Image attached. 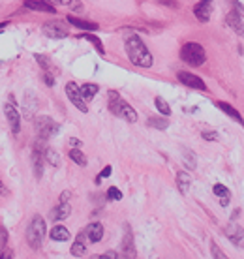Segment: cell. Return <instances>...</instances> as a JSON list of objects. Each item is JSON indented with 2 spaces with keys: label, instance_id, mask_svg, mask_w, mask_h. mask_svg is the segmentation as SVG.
<instances>
[{
  "label": "cell",
  "instance_id": "cell-29",
  "mask_svg": "<svg viewBox=\"0 0 244 259\" xmlns=\"http://www.w3.org/2000/svg\"><path fill=\"white\" fill-rule=\"evenodd\" d=\"M210 254H212V258L214 259H229L225 254H224V250H222V248H220L214 240L210 242Z\"/></svg>",
  "mask_w": 244,
  "mask_h": 259
},
{
  "label": "cell",
  "instance_id": "cell-10",
  "mask_svg": "<svg viewBox=\"0 0 244 259\" xmlns=\"http://www.w3.org/2000/svg\"><path fill=\"white\" fill-rule=\"evenodd\" d=\"M66 96L70 98V101H72L73 105H75L81 113H88V105H86V101L83 100V96H81L79 86L75 85L73 81H70V83L66 85Z\"/></svg>",
  "mask_w": 244,
  "mask_h": 259
},
{
  "label": "cell",
  "instance_id": "cell-30",
  "mask_svg": "<svg viewBox=\"0 0 244 259\" xmlns=\"http://www.w3.org/2000/svg\"><path fill=\"white\" fill-rule=\"evenodd\" d=\"M212 192H214V196H218L220 199H222V198H231L229 190H227V188H225L224 184H214V186H212Z\"/></svg>",
  "mask_w": 244,
  "mask_h": 259
},
{
  "label": "cell",
  "instance_id": "cell-40",
  "mask_svg": "<svg viewBox=\"0 0 244 259\" xmlns=\"http://www.w3.org/2000/svg\"><path fill=\"white\" fill-rule=\"evenodd\" d=\"M70 145H72V147H75V148H81V145H83V143H81L77 137H72V139H70Z\"/></svg>",
  "mask_w": 244,
  "mask_h": 259
},
{
  "label": "cell",
  "instance_id": "cell-37",
  "mask_svg": "<svg viewBox=\"0 0 244 259\" xmlns=\"http://www.w3.org/2000/svg\"><path fill=\"white\" fill-rule=\"evenodd\" d=\"M201 137H203L205 141H216V139H218V134H216V132H203Z\"/></svg>",
  "mask_w": 244,
  "mask_h": 259
},
{
  "label": "cell",
  "instance_id": "cell-1",
  "mask_svg": "<svg viewBox=\"0 0 244 259\" xmlns=\"http://www.w3.org/2000/svg\"><path fill=\"white\" fill-rule=\"evenodd\" d=\"M124 47H126L128 59H130V62L134 66H139V68H150L152 66L154 59H152L148 47L145 45V41L137 36V34H130V36L126 38Z\"/></svg>",
  "mask_w": 244,
  "mask_h": 259
},
{
  "label": "cell",
  "instance_id": "cell-16",
  "mask_svg": "<svg viewBox=\"0 0 244 259\" xmlns=\"http://www.w3.org/2000/svg\"><path fill=\"white\" fill-rule=\"evenodd\" d=\"M24 6L28 10H36V12H43V13H57L55 6L47 4L45 0H24Z\"/></svg>",
  "mask_w": 244,
  "mask_h": 259
},
{
  "label": "cell",
  "instance_id": "cell-21",
  "mask_svg": "<svg viewBox=\"0 0 244 259\" xmlns=\"http://www.w3.org/2000/svg\"><path fill=\"white\" fill-rule=\"evenodd\" d=\"M190 184H192V177L186 171H179L177 173V186H179V192L186 196L188 190H190Z\"/></svg>",
  "mask_w": 244,
  "mask_h": 259
},
{
  "label": "cell",
  "instance_id": "cell-13",
  "mask_svg": "<svg viewBox=\"0 0 244 259\" xmlns=\"http://www.w3.org/2000/svg\"><path fill=\"white\" fill-rule=\"evenodd\" d=\"M225 21H227V25L231 26L233 30L239 34V36H244V23L243 19H241V13H239V10L237 8H233V10H229V13H227V17H225Z\"/></svg>",
  "mask_w": 244,
  "mask_h": 259
},
{
  "label": "cell",
  "instance_id": "cell-12",
  "mask_svg": "<svg viewBox=\"0 0 244 259\" xmlns=\"http://www.w3.org/2000/svg\"><path fill=\"white\" fill-rule=\"evenodd\" d=\"M225 237L231 240L235 246L244 248V227L237 225V223H229L225 227Z\"/></svg>",
  "mask_w": 244,
  "mask_h": 259
},
{
  "label": "cell",
  "instance_id": "cell-31",
  "mask_svg": "<svg viewBox=\"0 0 244 259\" xmlns=\"http://www.w3.org/2000/svg\"><path fill=\"white\" fill-rule=\"evenodd\" d=\"M105 196H107V199H109V201H121V199H122V192L119 190V188L111 186L109 190H107V194H105Z\"/></svg>",
  "mask_w": 244,
  "mask_h": 259
},
{
  "label": "cell",
  "instance_id": "cell-17",
  "mask_svg": "<svg viewBox=\"0 0 244 259\" xmlns=\"http://www.w3.org/2000/svg\"><path fill=\"white\" fill-rule=\"evenodd\" d=\"M85 239H86V233H85V229H83L81 233L77 235L75 242L72 244V256H73V258H83V256L86 254V242H85Z\"/></svg>",
  "mask_w": 244,
  "mask_h": 259
},
{
  "label": "cell",
  "instance_id": "cell-43",
  "mask_svg": "<svg viewBox=\"0 0 244 259\" xmlns=\"http://www.w3.org/2000/svg\"><path fill=\"white\" fill-rule=\"evenodd\" d=\"M8 194V190H6V186H4V182L0 180V196H6Z\"/></svg>",
  "mask_w": 244,
  "mask_h": 259
},
{
  "label": "cell",
  "instance_id": "cell-8",
  "mask_svg": "<svg viewBox=\"0 0 244 259\" xmlns=\"http://www.w3.org/2000/svg\"><path fill=\"white\" fill-rule=\"evenodd\" d=\"M43 34L47 38H53V40H62L70 34V30H68V25L64 21H49L43 25Z\"/></svg>",
  "mask_w": 244,
  "mask_h": 259
},
{
  "label": "cell",
  "instance_id": "cell-41",
  "mask_svg": "<svg viewBox=\"0 0 244 259\" xmlns=\"http://www.w3.org/2000/svg\"><path fill=\"white\" fill-rule=\"evenodd\" d=\"M70 199V192H62L61 194V203H66Z\"/></svg>",
  "mask_w": 244,
  "mask_h": 259
},
{
  "label": "cell",
  "instance_id": "cell-24",
  "mask_svg": "<svg viewBox=\"0 0 244 259\" xmlns=\"http://www.w3.org/2000/svg\"><path fill=\"white\" fill-rule=\"evenodd\" d=\"M70 160H72L73 163H77V165H81V167H85L86 163H88L86 156L83 154V150H79V148H75V147L70 150Z\"/></svg>",
  "mask_w": 244,
  "mask_h": 259
},
{
  "label": "cell",
  "instance_id": "cell-2",
  "mask_svg": "<svg viewBox=\"0 0 244 259\" xmlns=\"http://www.w3.org/2000/svg\"><path fill=\"white\" fill-rule=\"evenodd\" d=\"M45 235H47L45 220L40 214H34L32 220L26 225V233H24L28 246L32 248V250H40L41 244H43V240H45Z\"/></svg>",
  "mask_w": 244,
  "mask_h": 259
},
{
  "label": "cell",
  "instance_id": "cell-42",
  "mask_svg": "<svg viewBox=\"0 0 244 259\" xmlns=\"http://www.w3.org/2000/svg\"><path fill=\"white\" fill-rule=\"evenodd\" d=\"M72 8L73 10H79V12H81V10H83V4H81V2H72Z\"/></svg>",
  "mask_w": 244,
  "mask_h": 259
},
{
  "label": "cell",
  "instance_id": "cell-6",
  "mask_svg": "<svg viewBox=\"0 0 244 259\" xmlns=\"http://www.w3.org/2000/svg\"><path fill=\"white\" fill-rule=\"evenodd\" d=\"M137 250H135V240L134 233L130 223L124 225V237H122V250H121V259H135Z\"/></svg>",
  "mask_w": 244,
  "mask_h": 259
},
{
  "label": "cell",
  "instance_id": "cell-23",
  "mask_svg": "<svg viewBox=\"0 0 244 259\" xmlns=\"http://www.w3.org/2000/svg\"><path fill=\"white\" fill-rule=\"evenodd\" d=\"M183 160H184V165H186L190 171H194L195 167H197V158H195L194 150H190V148H184Z\"/></svg>",
  "mask_w": 244,
  "mask_h": 259
},
{
  "label": "cell",
  "instance_id": "cell-25",
  "mask_svg": "<svg viewBox=\"0 0 244 259\" xmlns=\"http://www.w3.org/2000/svg\"><path fill=\"white\" fill-rule=\"evenodd\" d=\"M43 156H45V161H49V165H53V167H59L61 165V158H59L57 150L45 147L43 148Z\"/></svg>",
  "mask_w": 244,
  "mask_h": 259
},
{
  "label": "cell",
  "instance_id": "cell-4",
  "mask_svg": "<svg viewBox=\"0 0 244 259\" xmlns=\"http://www.w3.org/2000/svg\"><path fill=\"white\" fill-rule=\"evenodd\" d=\"M181 59L188 66L199 68V66H203L205 60H207V53H205L201 43H197V41H186L183 45V49H181Z\"/></svg>",
  "mask_w": 244,
  "mask_h": 259
},
{
  "label": "cell",
  "instance_id": "cell-32",
  "mask_svg": "<svg viewBox=\"0 0 244 259\" xmlns=\"http://www.w3.org/2000/svg\"><path fill=\"white\" fill-rule=\"evenodd\" d=\"M8 229L4 227V225H0V248L8 246Z\"/></svg>",
  "mask_w": 244,
  "mask_h": 259
},
{
  "label": "cell",
  "instance_id": "cell-28",
  "mask_svg": "<svg viewBox=\"0 0 244 259\" xmlns=\"http://www.w3.org/2000/svg\"><path fill=\"white\" fill-rule=\"evenodd\" d=\"M154 105H156V109H158L163 117H167V115H171V107H169V103L165 101V100L162 98V96H156L154 98Z\"/></svg>",
  "mask_w": 244,
  "mask_h": 259
},
{
  "label": "cell",
  "instance_id": "cell-19",
  "mask_svg": "<svg viewBox=\"0 0 244 259\" xmlns=\"http://www.w3.org/2000/svg\"><path fill=\"white\" fill-rule=\"evenodd\" d=\"M68 23L73 26H77V28H81V30H86V32H94V30H98L96 23L85 21V19H79V17H75V15H68Z\"/></svg>",
  "mask_w": 244,
  "mask_h": 259
},
{
  "label": "cell",
  "instance_id": "cell-26",
  "mask_svg": "<svg viewBox=\"0 0 244 259\" xmlns=\"http://www.w3.org/2000/svg\"><path fill=\"white\" fill-rule=\"evenodd\" d=\"M81 38H83V40H86V41H90V43H92V45H94V47L98 49V53H100V55H105V49H103V45H102V40H100L98 36H94L92 32L81 34Z\"/></svg>",
  "mask_w": 244,
  "mask_h": 259
},
{
  "label": "cell",
  "instance_id": "cell-14",
  "mask_svg": "<svg viewBox=\"0 0 244 259\" xmlns=\"http://www.w3.org/2000/svg\"><path fill=\"white\" fill-rule=\"evenodd\" d=\"M85 233H86V239H88L90 242H100V240L103 239V225L100 222L88 223L85 227Z\"/></svg>",
  "mask_w": 244,
  "mask_h": 259
},
{
  "label": "cell",
  "instance_id": "cell-38",
  "mask_svg": "<svg viewBox=\"0 0 244 259\" xmlns=\"http://www.w3.org/2000/svg\"><path fill=\"white\" fill-rule=\"evenodd\" d=\"M34 59H36V60H38V64H40L41 68H47V66H49L47 59H45L43 55H34Z\"/></svg>",
  "mask_w": 244,
  "mask_h": 259
},
{
  "label": "cell",
  "instance_id": "cell-11",
  "mask_svg": "<svg viewBox=\"0 0 244 259\" xmlns=\"http://www.w3.org/2000/svg\"><path fill=\"white\" fill-rule=\"evenodd\" d=\"M194 15L199 23H207L212 15V0H199V4L194 8Z\"/></svg>",
  "mask_w": 244,
  "mask_h": 259
},
{
  "label": "cell",
  "instance_id": "cell-34",
  "mask_svg": "<svg viewBox=\"0 0 244 259\" xmlns=\"http://www.w3.org/2000/svg\"><path fill=\"white\" fill-rule=\"evenodd\" d=\"M90 259H119V254L115 250H109L107 254H102V256H92Z\"/></svg>",
  "mask_w": 244,
  "mask_h": 259
},
{
  "label": "cell",
  "instance_id": "cell-3",
  "mask_svg": "<svg viewBox=\"0 0 244 259\" xmlns=\"http://www.w3.org/2000/svg\"><path fill=\"white\" fill-rule=\"evenodd\" d=\"M107 103H109V111L115 115V117H119V119H124V120H128V122H137V113L135 109L128 103V101H124L121 98V94L117 92V90H109V94H107Z\"/></svg>",
  "mask_w": 244,
  "mask_h": 259
},
{
  "label": "cell",
  "instance_id": "cell-22",
  "mask_svg": "<svg viewBox=\"0 0 244 259\" xmlns=\"http://www.w3.org/2000/svg\"><path fill=\"white\" fill-rule=\"evenodd\" d=\"M79 90H81V96H83V100L85 101H90V100L94 98L98 94V85H94V83H85V85L79 86Z\"/></svg>",
  "mask_w": 244,
  "mask_h": 259
},
{
  "label": "cell",
  "instance_id": "cell-20",
  "mask_svg": "<svg viewBox=\"0 0 244 259\" xmlns=\"http://www.w3.org/2000/svg\"><path fill=\"white\" fill-rule=\"evenodd\" d=\"M214 105L218 107L220 111H224L227 117H231L233 120H237L239 124H244V120H243V117H241V113L237 111L233 105H229V103H225V101H214Z\"/></svg>",
  "mask_w": 244,
  "mask_h": 259
},
{
  "label": "cell",
  "instance_id": "cell-18",
  "mask_svg": "<svg viewBox=\"0 0 244 259\" xmlns=\"http://www.w3.org/2000/svg\"><path fill=\"white\" fill-rule=\"evenodd\" d=\"M49 237H51V240H55V242H66V240H70V229H68L66 225H55V227L49 231Z\"/></svg>",
  "mask_w": 244,
  "mask_h": 259
},
{
  "label": "cell",
  "instance_id": "cell-44",
  "mask_svg": "<svg viewBox=\"0 0 244 259\" xmlns=\"http://www.w3.org/2000/svg\"><path fill=\"white\" fill-rule=\"evenodd\" d=\"M162 2H163V4H171V6H175V2H173V0H162Z\"/></svg>",
  "mask_w": 244,
  "mask_h": 259
},
{
  "label": "cell",
  "instance_id": "cell-15",
  "mask_svg": "<svg viewBox=\"0 0 244 259\" xmlns=\"http://www.w3.org/2000/svg\"><path fill=\"white\" fill-rule=\"evenodd\" d=\"M70 212H72V207H70V203L66 201V203H59L55 209L51 210V214H49V218L53 220V222H59V220H66L68 216H70Z\"/></svg>",
  "mask_w": 244,
  "mask_h": 259
},
{
  "label": "cell",
  "instance_id": "cell-35",
  "mask_svg": "<svg viewBox=\"0 0 244 259\" xmlns=\"http://www.w3.org/2000/svg\"><path fill=\"white\" fill-rule=\"evenodd\" d=\"M0 259H13V252L8 246L0 248Z\"/></svg>",
  "mask_w": 244,
  "mask_h": 259
},
{
  "label": "cell",
  "instance_id": "cell-39",
  "mask_svg": "<svg viewBox=\"0 0 244 259\" xmlns=\"http://www.w3.org/2000/svg\"><path fill=\"white\" fill-rule=\"evenodd\" d=\"M43 81H45V85H49V86L55 85V79H53V75H51V74H45V75H43Z\"/></svg>",
  "mask_w": 244,
  "mask_h": 259
},
{
  "label": "cell",
  "instance_id": "cell-9",
  "mask_svg": "<svg viewBox=\"0 0 244 259\" xmlns=\"http://www.w3.org/2000/svg\"><path fill=\"white\" fill-rule=\"evenodd\" d=\"M177 79H179L184 86H188V88L207 92V85H205V81H203L199 75L192 74V72H179V74H177Z\"/></svg>",
  "mask_w": 244,
  "mask_h": 259
},
{
  "label": "cell",
  "instance_id": "cell-5",
  "mask_svg": "<svg viewBox=\"0 0 244 259\" xmlns=\"http://www.w3.org/2000/svg\"><path fill=\"white\" fill-rule=\"evenodd\" d=\"M34 128L38 132V139H43V141L49 139V137L57 136L59 130H61V126L55 122L51 117H38L34 120Z\"/></svg>",
  "mask_w": 244,
  "mask_h": 259
},
{
  "label": "cell",
  "instance_id": "cell-27",
  "mask_svg": "<svg viewBox=\"0 0 244 259\" xmlns=\"http://www.w3.org/2000/svg\"><path fill=\"white\" fill-rule=\"evenodd\" d=\"M146 124H148L150 128H156V130H167V126H169V120H165L163 117H150Z\"/></svg>",
  "mask_w": 244,
  "mask_h": 259
},
{
  "label": "cell",
  "instance_id": "cell-36",
  "mask_svg": "<svg viewBox=\"0 0 244 259\" xmlns=\"http://www.w3.org/2000/svg\"><path fill=\"white\" fill-rule=\"evenodd\" d=\"M51 6H72L73 0H45Z\"/></svg>",
  "mask_w": 244,
  "mask_h": 259
},
{
  "label": "cell",
  "instance_id": "cell-7",
  "mask_svg": "<svg viewBox=\"0 0 244 259\" xmlns=\"http://www.w3.org/2000/svg\"><path fill=\"white\" fill-rule=\"evenodd\" d=\"M4 115L8 119L10 128H12V134L19 136V132H21V115H19V109L13 105V98H10V101L4 105Z\"/></svg>",
  "mask_w": 244,
  "mask_h": 259
},
{
  "label": "cell",
  "instance_id": "cell-33",
  "mask_svg": "<svg viewBox=\"0 0 244 259\" xmlns=\"http://www.w3.org/2000/svg\"><path fill=\"white\" fill-rule=\"evenodd\" d=\"M111 173H113V167L111 165H105L103 169H102V173L96 177V184H100L102 182V179H105V177H111Z\"/></svg>",
  "mask_w": 244,
  "mask_h": 259
}]
</instances>
